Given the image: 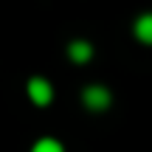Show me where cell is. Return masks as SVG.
I'll list each match as a JSON object with an SVG mask.
<instances>
[{"label":"cell","mask_w":152,"mask_h":152,"mask_svg":"<svg viewBox=\"0 0 152 152\" xmlns=\"http://www.w3.org/2000/svg\"><path fill=\"white\" fill-rule=\"evenodd\" d=\"M28 96H31V102H34V104L45 107V104L54 99V87H51L45 79H39V76H37V79L28 82Z\"/></svg>","instance_id":"obj_1"},{"label":"cell","mask_w":152,"mask_h":152,"mask_svg":"<svg viewBox=\"0 0 152 152\" xmlns=\"http://www.w3.org/2000/svg\"><path fill=\"white\" fill-rule=\"evenodd\" d=\"M82 102H85L90 110H104L110 104V93L104 90V87H96V85H93V87H87V90L82 93Z\"/></svg>","instance_id":"obj_2"},{"label":"cell","mask_w":152,"mask_h":152,"mask_svg":"<svg viewBox=\"0 0 152 152\" xmlns=\"http://www.w3.org/2000/svg\"><path fill=\"white\" fill-rule=\"evenodd\" d=\"M135 37L141 42H149L152 45V14H144L135 20Z\"/></svg>","instance_id":"obj_3"},{"label":"cell","mask_w":152,"mask_h":152,"mask_svg":"<svg viewBox=\"0 0 152 152\" xmlns=\"http://www.w3.org/2000/svg\"><path fill=\"white\" fill-rule=\"evenodd\" d=\"M90 54H93V48L87 42H73L71 45V59L73 62H87V59H90Z\"/></svg>","instance_id":"obj_4"},{"label":"cell","mask_w":152,"mask_h":152,"mask_svg":"<svg viewBox=\"0 0 152 152\" xmlns=\"http://www.w3.org/2000/svg\"><path fill=\"white\" fill-rule=\"evenodd\" d=\"M31 152H65V149H62V144L54 141V138H42V141H37L31 147Z\"/></svg>","instance_id":"obj_5"}]
</instances>
